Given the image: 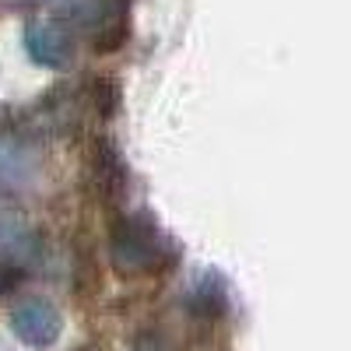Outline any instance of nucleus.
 I'll return each mask as SVG.
<instances>
[{
    "mask_svg": "<svg viewBox=\"0 0 351 351\" xmlns=\"http://www.w3.org/2000/svg\"><path fill=\"white\" fill-rule=\"evenodd\" d=\"M106 243H109V263L120 278L158 274L176 263L172 243L144 211H127V208L109 211Z\"/></svg>",
    "mask_w": 351,
    "mask_h": 351,
    "instance_id": "f257e3e1",
    "label": "nucleus"
},
{
    "mask_svg": "<svg viewBox=\"0 0 351 351\" xmlns=\"http://www.w3.org/2000/svg\"><path fill=\"white\" fill-rule=\"evenodd\" d=\"M8 327L25 348L46 351L64 337V316L43 295H21L8 309Z\"/></svg>",
    "mask_w": 351,
    "mask_h": 351,
    "instance_id": "f03ea898",
    "label": "nucleus"
},
{
    "mask_svg": "<svg viewBox=\"0 0 351 351\" xmlns=\"http://www.w3.org/2000/svg\"><path fill=\"white\" fill-rule=\"evenodd\" d=\"M39 256V236L32 225L14 218L11 211H0V299L21 285V278L32 271Z\"/></svg>",
    "mask_w": 351,
    "mask_h": 351,
    "instance_id": "7ed1b4c3",
    "label": "nucleus"
},
{
    "mask_svg": "<svg viewBox=\"0 0 351 351\" xmlns=\"http://www.w3.org/2000/svg\"><path fill=\"white\" fill-rule=\"evenodd\" d=\"M88 186H92L95 200L106 204V211L123 208L127 197V162L120 148L112 144V137H95L88 148Z\"/></svg>",
    "mask_w": 351,
    "mask_h": 351,
    "instance_id": "20e7f679",
    "label": "nucleus"
},
{
    "mask_svg": "<svg viewBox=\"0 0 351 351\" xmlns=\"http://www.w3.org/2000/svg\"><path fill=\"white\" fill-rule=\"evenodd\" d=\"M25 53L43 71H67L71 56H74V43L67 39V32L56 21L36 18L25 25Z\"/></svg>",
    "mask_w": 351,
    "mask_h": 351,
    "instance_id": "39448f33",
    "label": "nucleus"
},
{
    "mask_svg": "<svg viewBox=\"0 0 351 351\" xmlns=\"http://www.w3.org/2000/svg\"><path fill=\"white\" fill-rule=\"evenodd\" d=\"M130 36V0H109L102 11H95V36L92 46L95 53H112L120 49Z\"/></svg>",
    "mask_w": 351,
    "mask_h": 351,
    "instance_id": "423d86ee",
    "label": "nucleus"
},
{
    "mask_svg": "<svg viewBox=\"0 0 351 351\" xmlns=\"http://www.w3.org/2000/svg\"><path fill=\"white\" fill-rule=\"evenodd\" d=\"M28 180H32V155L18 137H0V186L21 190Z\"/></svg>",
    "mask_w": 351,
    "mask_h": 351,
    "instance_id": "0eeeda50",
    "label": "nucleus"
},
{
    "mask_svg": "<svg viewBox=\"0 0 351 351\" xmlns=\"http://www.w3.org/2000/svg\"><path fill=\"white\" fill-rule=\"evenodd\" d=\"M88 99H92V112L102 120H112L120 109V84L116 77H92L88 81Z\"/></svg>",
    "mask_w": 351,
    "mask_h": 351,
    "instance_id": "6e6552de",
    "label": "nucleus"
},
{
    "mask_svg": "<svg viewBox=\"0 0 351 351\" xmlns=\"http://www.w3.org/2000/svg\"><path fill=\"white\" fill-rule=\"evenodd\" d=\"M130 351H172V344L165 341V334L148 330V334H141V337L134 341V348H130Z\"/></svg>",
    "mask_w": 351,
    "mask_h": 351,
    "instance_id": "1a4fd4ad",
    "label": "nucleus"
}]
</instances>
